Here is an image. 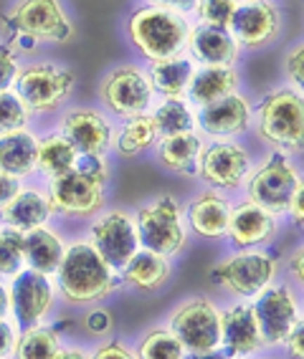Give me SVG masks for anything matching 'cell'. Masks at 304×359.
<instances>
[{
  "instance_id": "cell-41",
  "label": "cell",
  "mask_w": 304,
  "mask_h": 359,
  "mask_svg": "<svg viewBox=\"0 0 304 359\" xmlns=\"http://www.w3.org/2000/svg\"><path fill=\"white\" fill-rule=\"evenodd\" d=\"M91 359H137V357L124 344H119V341H107V344H102L97 352L91 354Z\"/></svg>"
},
{
  "instance_id": "cell-25",
  "label": "cell",
  "mask_w": 304,
  "mask_h": 359,
  "mask_svg": "<svg viewBox=\"0 0 304 359\" xmlns=\"http://www.w3.org/2000/svg\"><path fill=\"white\" fill-rule=\"evenodd\" d=\"M0 212H3L8 228L28 233L33 228H41L48 220L51 205H48V198L41 195L39 190H20L8 205L0 208Z\"/></svg>"
},
{
  "instance_id": "cell-2",
  "label": "cell",
  "mask_w": 304,
  "mask_h": 359,
  "mask_svg": "<svg viewBox=\"0 0 304 359\" xmlns=\"http://www.w3.org/2000/svg\"><path fill=\"white\" fill-rule=\"evenodd\" d=\"M104 185H107V165L102 157H81L69 172L51 180L48 205L51 212L86 218L104 205Z\"/></svg>"
},
{
  "instance_id": "cell-12",
  "label": "cell",
  "mask_w": 304,
  "mask_h": 359,
  "mask_svg": "<svg viewBox=\"0 0 304 359\" xmlns=\"http://www.w3.org/2000/svg\"><path fill=\"white\" fill-rule=\"evenodd\" d=\"M99 94L107 109L119 116L145 114L152 102V86L147 81V74L137 66H119L110 71L99 86Z\"/></svg>"
},
{
  "instance_id": "cell-24",
  "label": "cell",
  "mask_w": 304,
  "mask_h": 359,
  "mask_svg": "<svg viewBox=\"0 0 304 359\" xmlns=\"http://www.w3.org/2000/svg\"><path fill=\"white\" fill-rule=\"evenodd\" d=\"M236 86H239V74L233 71V66H203L201 71H193L188 97L198 107H206L233 94Z\"/></svg>"
},
{
  "instance_id": "cell-51",
  "label": "cell",
  "mask_w": 304,
  "mask_h": 359,
  "mask_svg": "<svg viewBox=\"0 0 304 359\" xmlns=\"http://www.w3.org/2000/svg\"><path fill=\"white\" fill-rule=\"evenodd\" d=\"M13 41L20 46V48H23V51H33V48H36V41L28 39V36H15Z\"/></svg>"
},
{
  "instance_id": "cell-29",
  "label": "cell",
  "mask_w": 304,
  "mask_h": 359,
  "mask_svg": "<svg viewBox=\"0 0 304 359\" xmlns=\"http://www.w3.org/2000/svg\"><path fill=\"white\" fill-rule=\"evenodd\" d=\"M203 152V142L193 132H183V135L165 137L160 142V149H157V157L168 170L180 175H193L198 170V160H201Z\"/></svg>"
},
{
  "instance_id": "cell-42",
  "label": "cell",
  "mask_w": 304,
  "mask_h": 359,
  "mask_svg": "<svg viewBox=\"0 0 304 359\" xmlns=\"http://www.w3.org/2000/svg\"><path fill=\"white\" fill-rule=\"evenodd\" d=\"M18 193H20V180L13 177V175L0 172V208L8 205Z\"/></svg>"
},
{
  "instance_id": "cell-8",
  "label": "cell",
  "mask_w": 304,
  "mask_h": 359,
  "mask_svg": "<svg viewBox=\"0 0 304 359\" xmlns=\"http://www.w3.org/2000/svg\"><path fill=\"white\" fill-rule=\"evenodd\" d=\"M277 276V261L264 250L246 248L211 269V278L236 296H256Z\"/></svg>"
},
{
  "instance_id": "cell-44",
  "label": "cell",
  "mask_w": 304,
  "mask_h": 359,
  "mask_svg": "<svg viewBox=\"0 0 304 359\" xmlns=\"http://www.w3.org/2000/svg\"><path fill=\"white\" fill-rule=\"evenodd\" d=\"M302 341H304V329H302V321H299L297 327L289 332V337L284 339V344H286V349H289V357L291 359H302L304 357Z\"/></svg>"
},
{
  "instance_id": "cell-13",
  "label": "cell",
  "mask_w": 304,
  "mask_h": 359,
  "mask_svg": "<svg viewBox=\"0 0 304 359\" xmlns=\"http://www.w3.org/2000/svg\"><path fill=\"white\" fill-rule=\"evenodd\" d=\"M91 248L114 271L124 269V263L140 250V238H137L132 215L122 210H112L102 215L91 225Z\"/></svg>"
},
{
  "instance_id": "cell-48",
  "label": "cell",
  "mask_w": 304,
  "mask_h": 359,
  "mask_svg": "<svg viewBox=\"0 0 304 359\" xmlns=\"http://www.w3.org/2000/svg\"><path fill=\"white\" fill-rule=\"evenodd\" d=\"M302 258H304V253H302V248H297V253L291 256V271L297 273V281H304V269H302Z\"/></svg>"
},
{
  "instance_id": "cell-45",
  "label": "cell",
  "mask_w": 304,
  "mask_h": 359,
  "mask_svg": "<svg viewBox=\"0 0 304 359\" xmlns=\"http://www.w3.org/2000/svg\"><path fill=\"white\" fill-rule=\"evenodd\" d=\"M302 200H304V190H302V185L294 190V195H291V200H289V208L286 210L291 212V218H294V223L297 225H302V220H304V208H302Z\"/></svg>"
},
{
  "instance_id": "cell-17",
  "label": "cell",
  "mask_w": 304,
  "mask_h": 359,
  "mask_svg": "<svg viewBox=\"0 0 304 359\" xmlns=\"http://www.w3.org/2000/svg\"><path fill=\"white\" fill-rule=\"evenodd\" d=\"M61 135L81 157H102L112 144V127L99 111L74 109L64 116Z\"/></svg>"
},
{
  "instance_id": "cell-5",
  "label": "cell",
  "mask_w": 304,
  "mask_h": 359,
  "mask_svg": "<svg viewBox=\"0 0 304 359\" xmlns=\"http://www.w3.org/2000/svg\"><path fill=\"white\" fill-rule=\"evenodd\" d=\"M259 135L279 149H299L304 137V104L302 94L279 89L266 94L259 104Z\"/></svg>"
},
{
  "instance_id": "cell-39",
  "label": "cell",
  "mask_w": 304,
  "mask_h": 359,
  "mask_svg": "<svg viewBox=\"0 0 304 359\" xmlns=\"http://www.w3.org/2000/svg\"><path fill=\"white\" fill-rule=\"evenodd\" d=\"M112 327H114V319L107 309H91L89 314H86V329L91 334H97V337H104V334H110Z\"/></svg>"
},
{
  "instance_id": "cell-33",
  "label": "cell",
  "mask_w": 304,
  "mask_h": 359,
  "mask_svg": "<svg viewBox=\"0 0 304 359\" xmlns=\"http://www.w3.org/2000/svg\"><path fill=\"white\" fill-rule=\"evenodd\" d=\"M152 124L160 140L183 132H193V114H190L188 104L180 99H165L152 114Z\"/></svg>"
},
{
  "instance_id": "cell-32",
  "label": "cell",
  "mask_w": 304,
  "mask_h": 359,
  "mask_svg": "<svg viewBox=\"0 0 304 359\" xmlns=\"http://www.w3.org/2000/svg\"><path fill=\"white\" fill-rule=\"evenodd\" d=\"M58 352V332L51 327H28L15 339V359H53Z\"/></svg>"
},
{
  "instance_id": "cell-27",
  "label": "cell",
  "mask_w": 304,
  "mask_h": 359,
  "mask_svg": "<svg viewBox=\"0 0 304 359\" xmlns=\"http://www.w3.org/2000/svg\"><path fill=\"white\" fill-rule=\"evenodd\" d=\"M193 61L183 56L162 58V61H152L147 69V81L152 91H160L162 97L168 99H180L188 91V83L193 79Z\"/></svg>"
},
{
  "instance_id": "cell-49",
  "label": "cell",
  "mask_w": 304,
  "mask_h": 359,
  "mask_svg": "<svg viewBox=\"0 0 304 359\" xmlns=\"http://www.w3.org/2000/svg\"><path fill=\"white\" fill-rule=\"evenodd\" d=\"M53 359H89L81 349H58Z\"/></svg>"
},
{
  "instance_id": "cell-43",
  "label": "cell",
  "mask_w": 304,
  "mask_h": 359,
  "mask_svg": "<svg viewBox=\"0 0 304 359\" xmlns=\"http://www.w3.org/2000/svg\"><path fill=\"white\" fill-rule=\"evenodd\" d=\"M15 329L8 324L6 319H0V359H6L8 354L13 352V346H15Z\"/></svg>"
},
{
  "instance_id": "cell-16",
  "label": "cell",
  "mask_w": 304,
  "mask_h": 359,
  "mask_svg": "<svg viewBox=\"0 0 304 359\" xmlns=\"http://www.w3.org/2000/svg\"><path fill=\"white\" fill-rule=\"evenodd\" d=\"M249 152L236 142H216L201 152L198 170L208 185L218 190H233L239 187L249 175Z\"/></svg>"
},
{
  "instance_id": "cell-46",
  "label": "cell",
  "mask_w": 304,
  "mask_h": 359,
  "mask_svg": "<svg viewBox=\"0 0 304 359\" xmlns=\"http://www.w3.org/2000/svg\"><path fill=\"white\" fill-rule=\"evenodd\" d=\"M155 8H165V11H175V13H183V11H193L198 0H152Z\"/></svg>"
},
{
  "instance_id": "cell-14",
  "label": "cell",
  "mask_w": 304,
  "mask_h": 359,
  "mask_svg": "<svg viewBox=\"0 0 304 359\" xmlns=\"http://www.w3.org/2000/svg\"><path fill=\"white\" fill-rule=\"evenodd\" d=\"M228 33L239 46L261 48L279 36V11L269 0H241L228 23Z\"/></svg>"
},
{
  "instance_id": "cell-20",
  "label": "cell",
  "mask_w": 304,
  "mask_h": 359,
  "mask_svg": "<svg viewBox=\"0 0 304 359\" xmlns=\"http://www.w3.org/2000/svg\"><path fill=\"white\" fill-rule=\"evenodd\" d=\"M220 319V344L226 349V354L233 357H246V354L259 352L261 337L256 319L251 314V306L246 304H236L228 306L226 311H218Z\"/></svg>"
},
{
  "instance_id": "cell-10",
  "label": "cell",
  "mask_w": 304,
  "mask_h": 359,
  "mask_svg": "<svg viewBox=\"0 0 304 359\" xmlns=\"http://www.w3.org/2000/svg\"><path fill=\"white\" fill-rule=\"evenodd\" d=\"M299 185H302V180H299L294 165L282 152H277L249 177L246 190L251 203L261 205L272 215H279V212H286L291 195Z\"/></svg>"
},
{
  "instance_id": "cell-34",
  "label": "cell",
  "mask_w": 304,
  "mask_h": 359,
  "mask_svg": "<svg viewBox=\"0 0 304 359\" xmlns=\"http://www.w3.org/2000/svg\"><path fill=\"white\" fill-rule=\"evenodd\" d=\"M185 349L170 329H155L140 341L137 359H183Z\"/></svg>"
},
{
  "instance_id": "cell-1",
  "label": "cell",
  "mask_w": 304,
  "mask_h": 359,
  "mask_svg": "<svg viewBox=\"0 0 304 359\" xmlns=\"http://www.w3.org/2000/svg\"><path fill=\"white\" fill-rule=\"evenodd\" d=\"M56 278L66 302L79 304V306L102 302L119 286L117 271L110 263H104V258L86 241L64 250V258L56 269Z\"/></svg>"
},
{
  "instance_id": "cell-22",
  "label": "cell",
  "mask_w": 304,
  "mask_h": 359,
  "mask_svg": "<svg viewBox=\"0 0 304 359\" xmlns=\"http://www.w3.org/2000/svg\"><path fill=\"white\" fill-rule=\"evenodd\" d=\"M64 250L66 245L61 243L58 233L48 231L44 225L23 233V263H28V269L36 273H44V276L56 273Z\"/></svg>"
},
{
  "instance_id": "cell-23",
  "label": "cell",
  "mask_w": 304,
  "mask_h": 359,
  "mask_svg": "<svg viewBox=\"0 0 304 359\" xmlns=\"http://www.w3.org/2000/svg\"><path fill=\"white\" fill-rule=\"evenodd\" d=\"M36 152L39 140L26 129L0 135V172L13 175L18 180L26 177L36 170Z\"/></svg>"
},
{
  "instance_id": "cell-9",
  "label": "cell",
  "mask_w": 304,
  "mask_h": 359,
  "mask_svg": "<svg viewBox=\"0 0 304 359\" xmlns=\"http://www.w3.org/2000/svg\"><path fill=\"white\" fill-rule=\"evenodd\" d=\"M170 332L185 352H211L220 346V319L213 302L195 296L170 316Z\"/></svg>"
},
{
  "instance_id": "cell-37",
  "label": "cell",
  "mask_w": 304,
  "mask_h": 359,
  "mask_svg": "<svg viewBox=\"0 0 304 359\" xmlns=\"http://www.w3.org/2000/svg\"><path fill=\"white\" fill-rule=\"evenodd\" d=\"M195 8L206 26L228 28L233 11H236V0H198Z\"/></svg>"
},
{
  "instance_id": "cell-7",
  "label": "cell",
  "mask_w": 304,
  "mask_h": 359,
  "mask_svg": "<svg viewBox=\"0 0 304 359\" xmlns=\"http://www.w3.org/2000/svg\"><path fill=\"white\" fill-rule=\"evenodd\" d=\"M15 86H18V99L26 104L28 111L48 114L58 109L72 94L74 74L53 64H33L18 71Z\"/></svg>"
},
{
  "instance_id": "cell-21",
  "label": "cell",
  "mask_w": 304,
  "mask_h": 359,
  "mask_svg": "<svg viewBox=\"0 0 304 359\" xmlns=\"http://www.w3.org/2000/svg\"><path fill=\"white\" fill-rule=\"evenodd\" d=\"M185 43L190 48V56L201 61L203 66H233L239 58V43L231 39L228 28L201 23L193 31H188Z\"/></svg>"
},
{
  "instance_id": "cell-3",
  "label": "cell",
  "mask_w": 304,
  "mask_h": 359,
  "mask_svg": "<svg viewBox=\"0 0 304 359\" xmlns=\"http://www.w3.org/2000/svg\"><path fill=\"white\" fill-rule=\"evenodd\" d=\"M130 39L132 43L150 58V61H162L173 58L183 51L188 41V26L175 11L165 8H143L130 18Z\"/></svg>"
},
{
  "instance_id": "cell-38",
  "label": "cell",
  "mask_w": 304,
  "mask_h": 359,
  "mask_svg": "<svg viewBox=\"0 0 304 359\" xmlns=\"http://www.w3.org/2000/svg\"><path fill=\"white\" fill-rule=\"evenodd\" d=\"M18 61H15L13 48L8 43L0 46V91H8L18 79Z\"/></svg>"
},
{
  "instance_id": "cell-35",
  "label": "cell",
  "mask_w": 304,
  "mask_h": 359,
  "mask_svg": "<svg viewBox=\"0 0 304 359\" xmlns=\"http://www.w3.org/2000/svg\"><path fill=\"white\" fill-rule=\"evenodd\" d=\"M23 266V233L3 225L0 228V276H15Z\"/></svg>"
},
{
  "instance_id": "cell-50",
  "label": "cell",
  "mask_w": 304,
  "mask_h": 359,
  "mask_svg": "<svg viewBox=\"0 0 304 359\" xmlns=\"http://www.w3.org/2000/svg\"><path fill=\"white\" fill-rule=\"evenodd\" d=\"M8 311H11V299H8V289L0 286V319H6Z\"/></svg>"
},
{
  "instance_id": "cell-4",
  "label": "cell",
  "mask_w": 304,
  "mask_h": 359,
  "mask_svg": "<svg viewBox=\"0 0 304 359\" xmlns=\"http://www.w3.org/2000/svg\"><path fill=\"white\" fill-rule=\"evenodd\" d=\"M137 238L145 250L160 253V256H175L185 245V223H183L180 203L173 195H162L143 205L135 218Z\"/></svg>"
},
{
  "instance_id": "cell-30",
  "label": "cell",
  "mask_w": 304,
  "mask_h": 359,
  "mask_svg": "<svg viewBox=\"0 0 304 359\" xmlns=\"http://www.w3.org/2000/svg\"><path fill=\"white\" fill-rule=\"evenodd\" d=\"M79 154L66 142L64 135H48L39 140V152H36V167L46 177H58V175L69 172L77 165Z\"/></svg>"
},
{
  "instance_id": "cell-26",
  "label": "cell",
  "mask_w": 304,
  "mask_h": 359,
  "mask_svg": "<svg viewBox=\"0 0 304 359\" xmlns=\"http://www.w3.org/2000/svg\"><path fill=\"white\" fill-rule=\"evenodd\" d=\"M124 281L140 291H157L170 278V261L168 256L152 253V250H137L130 261L124 263Z\"/></svg>"
},
{
  "instance_id": "cell-18",
  "label": "cell",
  "mask_w": 304,
  "mask_h": 359,
  "mask_svg": "<svg viewBox=\"0 0 304 359\" xmlns=\"http://www.w3.org/2000/svg\"><path fill=\"white\" fill-rule=\"evenodd\" d=\"M274 231H277L274 215L269 210H264L261 205H256V203H251V200H244V203L233 208L231 215H228L226 236L231 238V243L241 250L266 243V241L274 236Z\"/></svg>"
},
{
  "instance_id": "cell-6",
  "label": "cell",
  "mask_w": 304,
  "mask_h": 359,
  "mask_svg": "<svg viewBox=\"0 0 304 359\" xmlns=\"http://www.w3.org/2000/svg\"><path fill=\"white\" fill-rule=\"evenodd\" d=\"M6 23L13 36H28L36 43H66L74 39L72 20L66 18L58 0H20L6 15Z\"/></svg>"
},
{
  "instance_id": "cell-52",
  "label": "cell",
  "mask_w": 304,
  "mask_h": 359,
  "mask_svg": "<svg viewBox=\"0 0 304 359\" xmlns=\"http://www.w3.org/2000/svg\"><path fill=\"white\" fill-rule=\"evenodd\" d=\"M236 3H239V0H236Z\"/></svg>"
},
{
  "instance_id": "cell-19",
  "label": "cell",
  "mask_w": 304,
  "mask_h": 359,
  "mask_svg": "<svg viewBox=\"0 0 304 359\" xmlns=\"http://www.w3.org/2000/svg\"><path fill=\"white\" fill-rule=\"evenodd\" d=\"M198 124L213 137L244 135L251 124V107L241 94H228L213 104H206L198 111Z\"/></svg>"
},
{
  "instance_id": "cell-40",
  "label": "cell",
  "mask_w": 304,
  "mask_h": 359,
  "mask_svg": "<svg viewBox=\"0 0 304 359\" xmlns=\"http://www.w3.org/2000/svg\"><path fill=\"white\" fill-rule=\"evenodd\" d=\"M286 76L297 83V86L304 83V48H302V43H299L294 51H289V56H286Z\"/></svg>"
},
{
  "instance_id": "cell-47",
  "label": "cell",
  "mask_w": 304,
  "mask_h": 359,
  "mask_svg": "<svg viewBox=\"0 0 304 359\" xmlns=\"http://www.w3.org/2000/svg\"><path fill=\"white\" fill-rule=\"evenodd\" d=\"M183 359H228V357L223 352H218V349H211V352H185Z\"/></svg>"
},
{
  "instance_id": "cell-11",
  "label": "cell",
  "mask_w": 304,
  "mask_h": 359,
  "mask_svg": "<svg viewBox=\"0 0 304 359\" xmlns=\"http://www.w3.org/2000/svg\"><path fill=\"white\" fill-rule=\"evenodd\" d=\"M251 314L259 327L261 344L279 346L284 344L289 332L299 324V304L286 286H266L256 294L251 304Z\"/></svg>"
},
{
  "instance_id": "cell-28",
  "label": "cell",
  "mask_w": 304,
  "mask_h": 359,
  "mask_svg": "<svg viewBox=\"0 0 304 359\" xmlns=\"http://www.w3.org/2000/svg\"><path fill=\"white\" fill-rule=\"evenodd\" d=\"M228 215L231 208L220 195L216 193H203L193 200V205L188 208V220L190 228L201 238H223L228 228Z\"/></svg>"
},
{
  "instance_id": "cell-31",
  "label": "cell",
  "mask_w": 304,
  "mask_h": 359,
  "mask_svg": "<svg viewBox=\"0 0 304 359\" xmlns=\"http://www.w3.org/2000/svg\"><path fill=\"white\" fill-rule=\"evenodd\" d=\"M160 140L155 132V124H152V116L150 114H135L127 116V122L119 129V137H117V152L122 157H135V154H143L145 149H150L155 142Z\"/></svg>"
},
{
  "instance_id": "cell-15",
  "label": "cell",
  "mask_w": 304,
  "mask_h": 359,
  "mask_svg": "<svg viewBox=\"0 0 304 359\" xmlns=\"http://www.w3.org/2000/svg\"><path fill=\"white\" fill-rule=\"evenodd\" d=\"M8 299L18 324H23L26 329L39 327L53 306V286L44 273H36L31 269L18 271L13 286L8 291Z\"/></svg>"
},
{
  "instance_id": "cell-36",
  "label": "cell",
  "mask_w": 304,
  "mask_h": 359,
  "mask_svg": "<svg viewBox=\"0 0 304 359\" xmlns=\"http://www.w3.org/2000/svg\"><path fill=\"white\" fill-rule=\"evenodd\" d=\"M28 114H31V111H28L26 104L18 99V94H13L11 89L0 91V135L23 129L28 122Z\"/></svg>"
}]
</instances>
